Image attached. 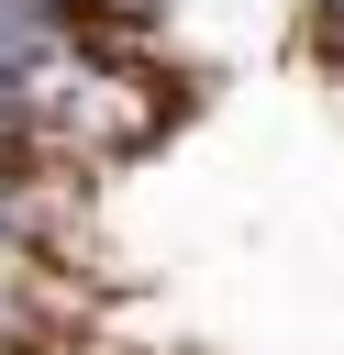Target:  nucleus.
<instances>
[{
  "mask_svg": "<svg viewBox=\"0 0 344 355\" xmlns=\"http://www.w3.org/2000/svg\"><path fill=\"white\" fill-rule=\"evenodd\" d=\"M89 11H155V0H89Z\"/></svg>",
  "mask_w": 344,
  "mask_h": 355,
  "instance_id": "nucleus-2",
  "label": "nucleus"
},
{
  "mask_svg": "<svg viewBox=\"0 0 344 355\" xmlns=\"http://www.w3.org/2000/svg\"><path fill=\"white\" fill-rule=\"evenodd\" d=\"M311 33H322V55H344V0H311Z\"/></svg>",
  "mask_w": 344,
  "mask_h": 355,
  "instance_id": "nucleus-1",
  "label": "nucleus"
}]
</instances>
